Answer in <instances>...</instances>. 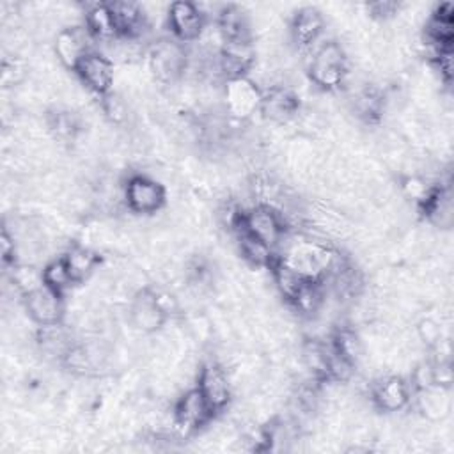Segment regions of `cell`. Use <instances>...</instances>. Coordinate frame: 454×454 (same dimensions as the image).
Wrapping results in <instances>:
<instances>
[{
  "label": "cell",
  "instance_id": "6da1fadb",
  "mask_svg": "<svg viewBox=\"0 0 454 454\" xmlns=\"http://www.w3.org/2000/svg\"><path fill=\"white\" fill-rule=\"evenodd\" d=\"M349 60L344 46L328 39L319 43L307 62V78L310 85L323 92H335L348 83Z\"/></svg>",
  "mask_w": 454,
  "mask_h": 454
},
{
  "label": "cell",
  "instance_id": "7a4b0ae2",
  "mask_svg": "<svg viewBox=\"0 0 454 454\" xmlns=\"http://www.w3.org/2000/svg\"><path fill=\"white\" fill-rule=\"evenodd\" d=\"M190 64V53L184 43L170 37H161L147 46V66L154 82L174 85L184 78Z\"/></svg>",
  "mask_w": 454,
  "mask_h": 454
},
{
  "label": "cell",
  "instance_id": "3957f363",
  "mask_svg": "<svg viewBox=\"0 0 454 454\" xmlns=\"http://www.w3.org/2000/svg\"><path fill=\"white\" fill-rule=\"evenodd\" d=\"M236 223L275 252L284 245L289 229L282 213L268 204H254L247 209L241 207Z\"/></svg>",
  "mask_w": 454,
  "mask_h": 454
},
{
  "label": "cell",
  "instance_id": "277c9868",
  "mask_svg": "<svg viewBox=\"0 0 454 454\" xmlns=\"http://www.w3.org/2000/svg\"><path fill=\"white\" fill-rule=\"evenodd\" d=\"M122 200L128 211L151 216L167 206V188L149 174H129L122 184Z\"/></svg>",
  "mask_w": 454,
  "mask_h": 454
},
{
  "label": "cell",
  "instance_id": "5b68a950",
  "mask_svg": "<svg viewBox=\"0 0 454 454\" xmlns=\"http://www.w3.org/2000/svg\"><path fill=\"white\" fill-rule=\"evenodd\" d=\"M262 101V87L252 76H239L223 82L222 87V110L238 122L250 121L259 114Z\"/></svg>",
  "mask_w": 454,
  "mask_h": 454
},
{
  "label": "cell",
  "instance_id": "8992f818",
  "mask_svg": "<svg viewBox=\"0 0 454 454\" xmlns=\"http://www.w3.org/2000/svg\"><path fill=\"white\" fill-rule=\"evenodd\" d=\"M170 413H172L174 427L183 436H192L200 433L216 417V411L209 406V403L195 385L184 390L174 401Z\"/></svg>",
  "mask_w": 454,
  "mask_h": 454
},
{
  "label": "cell",
  "instance_id": "52a82bcc",
  "mask_svg": "<svg viewBox=\"0 0 454 454\" xmlns=\"http://www.w3.org/2000/svg\"><path fill=\"white\" fill-rule=\"evenodd\" d=\"M128 323L142 335H154L168 323L167 314L156 300L154 287L142 286L131 294L128 301Z\"/></svg>",
  "mask_w": 454,
  "mask_h": 454
},
{
  "label": "cell",
  "instance_id": "ba28073f",
  "mask_svg": "<svg viewBox=\"0 0 454 454\" xmlns=\"http://www.w3.org/2000/svg\"><path fill=\"white\" fill-rule=\"evenodd\" d=\"M195 387L202 392V395L216 411V415L227 410L234 395V383L225 365L220 364L218 360H206L199 365Z\"/></svg>",
  "mask_w": 454,
  "mask_h": 454
},
{
  "label": "cell",
  "instance_id": "9c48e42d",
  "mask_svg": "<svg viewBox=\"0 0 454 454\" xmlns=\"http://www.w3.org/2000/svg\"><path fill=\"white\" fill-rule=\"evenodd\" d=\"M257 64L254 41H223L215 55V69L222 82L250 76Z\"/></svg>",
  "mask_w": 454,
  "mask_h": 454
},
{
  "label": "cell",
  "instance_id": "30bf717a",
  "mask_svg": "<svg viewBox=\"0 0 454 454\" xmlns=\"http://www.w3.org/2000/svg\"><path fill=\"white\" fill-rule=\"evenodd\" d=\"M207 16L202 7L193 2L179 0L167 7L165 23L170 35L181 43H195L207 28Z\"/></svg>",
  "mask_w": 454,
  "mask_h": 454
},
{
  "label": "cell",
  "instance_id": "8fae6325",
  "mask_svg": "<svg viewBox=\"0 0 454 454\" xmlns=\"http://www.w3.org/2000/svg\"><path fill=\"white\" fill-rule=\"evenodd\" d=\"M23 309L28 319L37 326H51L64 323L66 300L64 294L48 286H39L21 296Z\"/></svg>",
  "mask_w": 454,
  "mask_h": 454
},
{
  "label": "cell",
  "instance_id": "7c38bea8",
  "mask_svg": "<svg viewBox=\"0 0 454 454\" xmlns=\"http://www.w3.org/2000/svg\"><path fill=\"white\" fill-rule=\"evenodd\" d=\"M410 381L399 374H385L369 383V399L372 408L381 413H397L411 403Z\"/></svg>",
  "mask_w": 454,
  "mask_h": 454
},
{
  "label": "cell",
  "instance_id": "4fadbf2b",
  "mask_svg": "<svg viewBox=\"0 0 454 454\" xmlns=\"http://www.w3.org/2000/svg\"><path fill=\"white\" fill-rule=\"evenodd\" d=\"M301 112V99L294 87L286 83H277L262 89V101L259 114L266 122L271 124H289Z\"/></svg>",
  "mask_w": 454,
  "mask_h": 454
},
{
  "label": "cell",
  "instance_id": "5bb4252c",
  "mask_svg": "<svg viewBox=\"0 0 454 454\" xmlns=\"http://www.w3.org/2000/svg\"><path fill=\"white\" fill-rule=\"evenodd\" d=\"M94 39L83 25H67L55 32L53 55L67 71H74L80 60L94 51Z\"/></svg>",
  "mask_w": 454,
  "mask_h": 454
},
{
  "label": "cell",
  "instance_id": "9a60e30c",
  "mask_svg": "<svg viewBox=\"0 0 454 454\" xmlns=\"http://www.w3.org/2000/svg\"><path fill=\"white\" fill-rule=\"evenodd\" d=\"M73 73L78 76L80 83L94 96L103 98L112 92L115 82V67L114 62L99 50L87 53Z\"/></svg>",
  "mask_w": 454,
  "mask_h": 454
},
{
  "label": "cell",
  "instance_id": "2e32d148",
  "mask_svg": "<svg viewBox=\"0 0 454 454\" xmlns=\"http://www.w3.org/2000/svg\"><path fill=\"white\" fill-rule=\"evenodd\" d=\"M325 14L312 5H303L289 18V39L298 50H309L316 46L325 32Z\"/></svg>",
  "mask_w": 454,
  "mask_h": 454
},
{
  "label": "cell",
  "instance_id": "e0dca14e",
  "mask_svg": "<svg viewBox=\"0 0 454 454\" xmlns=\"http://www.w3.org/2000/svg\"><path fill=\"white\" fill-rule=\"evenodd\" d=\"M420 216L438 227V229H450L454 206H452V190L449 183H434L427 197L417 206Z\"/></svg>",
  "mask_w": 454,
  "mask_h": 454
},
{
  "label": "cell",
  "instance_id": "ac0fdd59",
  "mask_svg": "<svg viewBox=\"0 0 454 454\" xmlns=\"http://www.w3.org/2000/svg\"><path fill=\"white\" fill-rule=\"evenodd\" d=\"M215 28L222 41H254V25L250 14L236 5H222L215 18Z\"/></svg>",
  "mask_w": 454,
  "mask_h": 454
},
{
  "label": "cell",
  "instance_id": "d6986e66",
  "mask_svg": "<svg viewBox=\"0 0 454 454\" xmlns=\"http://www.w3.org/2000/svg\"><path fill=\"white\" fill-rule=\"evenodd\" d=\"M46 131L62 144H73L83 131L82 117L69 106H51L44 115Z\"/></svg>",
  "mask_w": 454,
  "mask_h": 454
},
{
  "label": "cell",
  "instance_id": "ffe728a7",
  "mask_svg": "<svg viewBox=\"0 0 454 454\" xmlns=\"http://www.w3.org/2000/svg\"><path fill=\"white\" fill-rule=\"evenodd\" d=\"M234 241H236V248L239 257L252 268H262L268 270V266L271 264L273 257L277 255L275 250H271L270 247H266L262 241H259L257 238H254L252 234H248L243 227H239L238 223L231 229Z\"/></svg>",
  "mask_w": 454,
  "mask_h": 454
},
{
  "label": "cell",
  "instance_id": "44dd1931",
  "mask_svg": "<svg viewBox=\"0 0 454 454\" xmlns=\"http://www.w3.org/2000/svg\"><path fill=\"white\" fill-rule=\"evenodd\" d=\"M268 271L275 289L278 291V294L284 298L286 303H291L296 298V294L301 291V287L309 282V278H305L300 271H296L291 264H287L278 254L273 257L271 264L268 266Z\"/></svg>",
  "mask_w": 454,
  "mask_h": 454
},
{
  "label": "cell",
  "instance_id": "7402d4cb",
  "mask_svg": "<svg viewBox=\"0 0 454 454\" xmlns=\"http://www.w3.org/2000/svg\"><path fill=\"white\" fill-rule=\"evenodd\" d=\"M83 27L89 30L94 41L110 43L117 39L115 21L110 9V4H92L83 11Z\"/></svg>",
  "mask_w": 454,
  "mask_h": 454
},
{
  "label": "cell",
  "instance_id": "603a6c76",
  "mask_svg": "<svg viewBox=\"0 0 454 454\" xmlns=\"http://www.w3.org/2000/svg\"><path fill=\"white\" fill-rule=\"evenodd\" d=\"M64 259H66L76 284L87 282L99 270V264L103 261L99 252H96L90 247L80 245V243L71 245L64 252Z\"/></svg>",
  "mask_w": 454,
  "mask_h": 454
},
{
  "label": "cell",
  "instance_id": "cb8c5ba5",
  "mask_svg": "<svg viewBox=\"0 0 454 454\" xmlns=\"http://www.w3.org/2000/svg\"><path fill=\"white\" fill-rule=\"evenodd\" d=\"M449 390L450 388H445V387H438V385H433L429 388H424V390H417L415 392V403H417V408L420 411V415L426 419V420H431V422H436V420H442L449 415L450 411V397H449Z\"/></svg>",
  "mask_w": 454,
  "mask_h": 454
},
{
  "label": "cell",
  "instance_id": "d4e9b609",
  "mask_svg": "<svg viewBox=\"0 0 454 454\" xmlns=\"http://www.w3.org/2000/svg\"><path fill=\"white\" fill-rule=\"evenodd\" d=\"M332 348L335 349V353H339L344 360H348L349 364H353L356 369L365 355V346L362 337L358 335V332L348 325H340L335 326L333 332L328 337Z\"/></svg>",
  "mask_w": 454,
  "mask_h": 454
},
{
  "label": "cell",
  "instance_id": "484cf974",
  "mask_svg": "<svg viewBox=\"0 0 454 454\" xmlns=\"http://www.w3.org/2000/svg\"><path fill=\"white\" fill-rule=\"evenodd\" d=\"M41 271H43V284L62 294H66V291L76 284L64 255L51 257L50 261H46Z\"/></svg>",
  "mask_w": 454,
  "mask_h": 454
},
{
  "label": "cell",
  "instance_id": "4316f807",
  "mask_svg": "<svg viewBox=\"0 0 454 454\" xmlns=\"http://www.w3.org/2000/svg\"><path fill=\"white\" fill-rule=\"evenodd\" d=\"M101 99V112L105 115V119L114 124V126H122L128 122V117H129V108H128V103L122 96L115 94V92H110Z\"/></svg>",
  "mask_w": 454,
  "mask_h": 454
},
{
  "label": "cell",
  "instance_id": "83f0119b",
  "mask_svg": "<svg viewBox=\"0 0 454 454\" xmlns=\"http://www.w3.org/2000/svg\"><path fill=\"white\" fill-rule=\"evenodd\" d=\"M27 76V66L18 55L4 57L2 60V83L4 87H16Z\"/></svg>",
  "mask_w": 454,
  "mask_h": 454
},
{
  "label": "cell",
  "instance_id": "f1b7e54d",
  "mask_svg": "<svg viewBox=\"0 0 454 454\" xmlns=\"http://www.w3.org/2000/svg\"><path fill=\"white\" fill-rule=\"evenodd\" d=\"M401 11V4L397 2H387V0H380V2H371L365 4V14L380 23H385L388 20H394Z\"/></svg>",
  "mask_w": 454,
  "mask_h": 454
}]
</instances>
